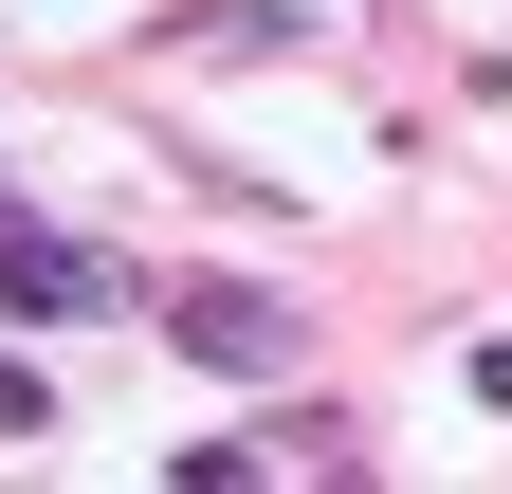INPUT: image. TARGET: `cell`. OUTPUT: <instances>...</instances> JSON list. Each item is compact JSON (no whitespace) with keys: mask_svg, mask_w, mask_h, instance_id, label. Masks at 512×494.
Returning a JSON list of instances; mask_svg holds the SVG:
<instances>
[{"mask_svg":"<svg viewBox=\"0 0 512 494\" xmlns=\"http://www.w3.org/2000/svg\"><path fill=\"white\" fill-rule=\"evenodd\" d=\"M0 257H19V312H110V257H92V238H0Z\"/></svg>","mask_w":512,"mask_h":494,"instance_id":"cell-1","label":"cell"},{"mask_svg":"<svg viewBox=\"0 0 512 494\" xmlns=\"http://www.w3.org/2000/svg\"><path fill=\"white\" fill-rule=\"evenodd\" d=\"M183 348H220V366H293V312H238V293H183Z\"/></svg>","mask_w":512,"mask_h":494,"instance_id":"cell-2","label":"cell"}]
</instances>
